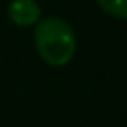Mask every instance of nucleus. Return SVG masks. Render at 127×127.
I'll use <instances>...</instances> for the list:
<instances>
[{
  "instance_id": "obj_1",
  "label": "nucleus",
  "mask_w": 127,
  "mask_h": 127,
  "mask_svg": "<svg viewBox=\"0 0 127 127\" xmlns=\"http://www.w3.org/2000/svg\"><path fill=\"white\" fill-rule=\"evenodd\" d=\"M35 50L50 66H64L76 54V35L64 19L48 17L35 24Z\"/></svg>"
},
{
  "instance_id": "obj_3",
  "label": "nucleus",
  "mask_w": 127,
  "mask_h": 127,
  "mask_svg": "<svg viewBox=\"0 0 127 127\" xmlns=\"http://www.w3.org/2000/svg\"><path fill=\"white\" fill-rule=\"evenodd\" d=\"M96 2L107 15L127 20V0H96Z\"/></svg>"
},
{
  "instance_id": "obj_2",
  "label": "nucleus",
  "mask_w": 127,
  "mask_h": 127,
  "mask_svg": "<svg viewBox=\"0 0 127 127\" xmlns=\"http://www.w3.org/2000/svg\"><path fill=\"white\" fill-rule=\"evenodd\" d=\"M41 6L35 0H13L7 6V17L13 24L20 26V28H28L35 26L41 20Z\"/></svg>"
}]
</instances>
